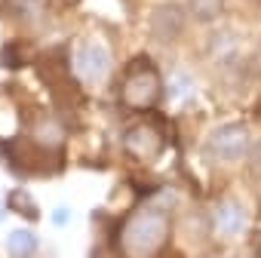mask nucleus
Segmentation results:
<instances>
[{
  "label": "nucleus",
  "mask_w": 261,
  "mask_h": 258,
  "mask_svg": "<svg viewBox=\"0 0 261 258\" xmlns=\"http://www.w3.org/2000/svg\"><path fill=\"white\" fill-rule=\"evenodd\" d=\"M163 133L154 126V123H136L129 133L123 136V148L129 157H136V160H157L163 154Z\"/></svg>",
  "instance_id": "39448f33"
},
{
  "label": "nucleus",
  "mask_w": 261,
  "mask_h": 258,
  "mask_svg": "<svg viewBox=\"0 0 261 258\" xmlns=\"http://www.w3.org/2000/svg\"><path fill=\"white\" fill-rule=\"evenodd\" d=\"M10 209H13V212H22L28 221H37V218H40V209L31 203V197H28L25 191H13V194H10Z\"/></svg>",
  "instance_id": "9b49d317"
},
{
  "label": "nucleus",
  "mask_w": 261,
  "mask_h": 258,
  "mask_svg": "<svg viewBox=\"0 0 261 258\" xmlns=\"http://www.w3.org/2000/svg\"><path fill=\"white\" fill-rule=\"evenodd\" d=\"M233 258H243V255H233Z\"/></svg>",
  "instance_id": "2eb2a0df"
},
{
  "label": "nucleus",
  "mask_w": 261,
  "mask_h": 258,
  "mask_svg": "<svg viewBox=\"0 0 261 258\" xmlns=\"http://www.w3.org/2000/svg\"><path fill=\"white\" fill-rule=\"evenodd\" d=\"M148 31L157 43H175L185 34V10L178 4H157L148 13Z\"/></svg>",
  "instance_id": "423d86ee"
},
{
  "label": "nucleus",
  "mask_w": 261,
  "mask_h": 258,
  "mask_svg": "<svg viewBox=\"0 0 261 258\" xmlns=\"http://www.w3.org/2000/svg\"><path fill=\"white\" fill-rule=\"evenodd\" d=\"M246 157H249L252 169H255V172H261V142H258V145L252 148V154H246Z\"/></svg>",
  "instance_id": "f8f14e48"
},
{
  "label": "nucleus",
  "mask_w": 261,
  "mask_h": 258,
  "mask_svg": "<svg viewBox=\"0 0 261 258\" xmlns=\"http://www.w3.org/2000/svg\"><path fill=\"white\" fill-rule=\"evenodd\" d=\"M7 10H10V16H13L16 22L34 25V22H40L43 13H46V0H7Z\"/></svg>",
  "instance_id": "1a4fd4ad"
},
{
  "label": "nucleus",
  "mask_w": 261,
  "mask_h": 258,
  "mask_svg": "<svg viewBox=\"0 0 261 258\" xmlns=\"http://www.w3.org/2000/svg\"><path fill=\"white\" fill-rule=\"evenodd\" d=\"M206 154L221 160V163L243 160L249 154V129H246V123H224V126L212 129L209 139H206Z\"/></svg>",
  "instance_id": "7ed1b4c3"
},
{
  "label": "nucleus",
  "mask_w": 261,
  "mask_h": 258,
  "mask_svg": "<svg viewBox=\"0 0 261 258\" xmlns=\"http://www.w3.org/2000/svg\"><path fill=\"white\" fill-rule=\"evenodd\" d=\"M53 218H56V221H59V224H62V221H65V218H68V209H56V215H53Z\"/></svg>",
  "instance_id": "ddd939ff"
},
{
  "label": "nucleus",
  "mask_w": 261,
  "mask_h": 258,
  "mask_svg": "<svg viewBox=\"0 0 261 258\" xmlns=\"http://www.w3.org/2000/svg\"><path fill=\"white\" fill-rule=\"evenodd\" d=\"M65 4H74V0H65Z\"/></svg>",
  "instance_id": "4468645a"
},
{
  "label": "nucleus",
  "mask_w": 261,
  "mask_h": 258,
  "mask_svg": "<svg viewBox=\"0 0 261 258\" xmlns=\"http://www.w3.org/2000/svg\"><path fill=\"white\" fill-rule=\"evenodd\" d=\"M246 224H249V209L240 200H233V197L221 200L215 206V212H212V227L221 237H240L246 230Z\"/></svg>",
  "instance_id": "0eeeda50"
},
{
  "label": "nucleus",
  "mask_w": 261,
  "mask_h": 258,
  "mask_svg": "<svg viewBox=\"0 0 261 258\" xmlns=\"http://www.w3.org/2000/svg\"><path fill=\"white\" fill-rule=\"evenodd\" d=\"M40 249V240L31 227H16L10 237H7V252L13 258H34Z\"/></svg>",
  "instance_id": "6e6552de"
},
{
  "label": "nucleus",
  "mask_w": 261,
  "mask_h": 258,
  "mask_svg": "<svg viewBox=\"0 0 261 258\" xmlns=\"http://www.w3.org/2000/svg\"><path fill=\"white\" fill-rule=\"evenodd\" d=\"M163 95V80H160V71L154 68V62L148 59H136L133 65L126 68L123 74V83H120V101L133 111H142V108H154Z\"/></svg>",
  "instance_id": "f03ea898"
},
{
  "label": "nucleus",
  "mask_w": 261,
  "mask_h": 258,
  "mask_svg": "<svg viewBox=\"0 0 261 258\" xmlns=\"http://www.w3.org/2000/svg\"><path fill=\"white\" fill-rule=\"evenodd\" d=\"M221 7H224V0H188V10H191V16H194L197 22H212V19H218Z\"/></svg>",
  "instance_id": "9d476101"
},
{
  "label": "nucleus",
  "mask_w": 261,
  "mask_h": 258,
  "mask_svg": "<svg viewBox=\"0 0 261 258\" xmlns=\"http://www.w3.org/2000/svg\"><path fill=\"white\" fill-rule=\"evenodd\" d=\"M172 234L169 215L160 206H142L126 218L120 230V249L126 258H154Z\"/></svg>",
  "instance_id": "f257e3e1"
},
{
  "label": "nucleus",
  "mask_w": 261,
  "mask_h": 258,
  "mask_svg": "<svg viewBox=\"0 0 261 258\" xmlns=\"http://www.w3.org/2000/svg\"><path fill=\"white\" fill-rule=\"evenodd\" d=\"M74 71L86 83H101L111 74V49L95 37L80 40L74 49Z\"/></svg>",
  "instance_id": "20e7f679"
}]
</instances>
